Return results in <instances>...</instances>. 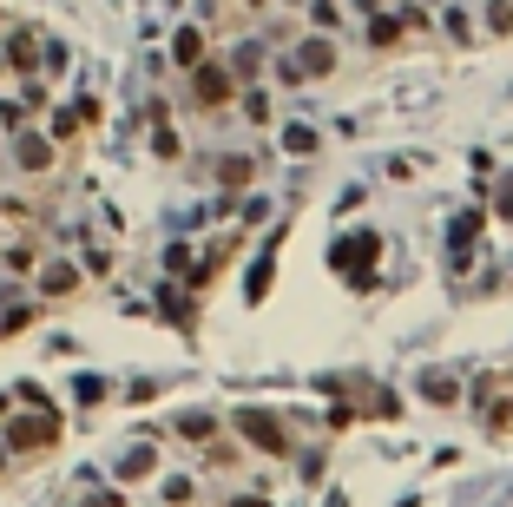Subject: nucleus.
<instances>
[{
  "instance_id": "obj_1",
  "label": "nucleus",
  "mask_w": 513,
  "mask_h": 507,
  "mask_svg": "<svg viewBox=\"0 0 513 507\" xmlns=\"http://www.w3.org/2000/svg\"><path fill=\"white\" fill-rule=\"evenodd\" d=\"M231 99H237V80H231V66H224V60H198V66H191V106L218 112V106H231Z\"/></svg>"
},
{
  "instance_id": "obj_2",
  "label": "nucleus",
  "mask_w": 513,
  "mask_h": 507,
  "mask_svg": "<svg viewBox=\"0 0 513 507\" xmlns=\"http://www.w3.org/2000/svg\"><path fill=\"white\" fill-rule=\"evenodd\" d=\"M237 435H244L250 448H257V455H290V435H283V422L270 409H237Z\"/></svg>"
},
{
  "instance_id": "obj_3",
  "label": "nucleus",
  "mask_w": 513,
  "mask_h": 507,
  "mask_svg": "<svg viewBox=\"0 0 513 507\" xmlns=\"http://www.w3.org/2000/svg\"><path fill=\"white\" fill-rule=\"evenodd\" d=\"M336 40H329V33H310V40H303V47L290 53V73L296 80H323V73H336Z\"/></svg>"
},
{
  "instance_id": "obj_4",
  "label": "nucleus",
  "mask_w": 513,
  "mask_h": 507,
  "mask_svg": "<svg viewBox=\"0 0 513 507\" xmlns=\"http://www.w3.org/2000/svg\"><path fill=\"white\" fill-rule=\"evenodd\" d=\"M7 442H14L20 455H40V448L60 442V415H20V422L7 428Z\"/></svg>"
},
{
  "instance_id": "obj_5",
  "label": "nucleus",
  "mask_w": 513,
  "mask_h": 507,
  "mask_svg": "<svg viewBox=\"0 0 513 507\" xmlns=\"http://www.w3.org/2000/svg\"><path fill=\"white\" fill-rule=\"evenodd\" d=\"M0 60H7V73H20V80H27V73H40V33H33V27H14L7 40H0Z\"/></svg>"
},
{
  "instance_id": "obj_6",
  "label": "nucleus",
  "mask_w": 513,
  "mask_h": 507,
  "mask_svg": "<svg viewBox=\"0 0 513 507\" xmlns=\"http://www.w3.org/2000/svg\"><path fill=\"white\" fill-rule=\"evenodd\" d=\"M14 159H20V172H47V165H53V139H47V132H27V126H20L14 132Z\"/></svg>"
},
{
  "instance_id": "obj_7",
  "label": "nucleus",
  "mask_w": 513,
  "mask_h": 507,
  "mask_svg": "<svg viewBox=\"0 0 513 507\" xmlns=\"http://www.w3.org/2000/svg\"><path fill=\"white\" fill-rule=\"evenodd\" d=\"M171 60L191 73V66L204 60V27H178V40H171Z\"/></svg>"
},
{
  "instance_id": "obj_8",
  "label": "nucleus",
  "mask_w": 513,
  "mask_h": 507,
  "mask_svg": "<svg viewBox=\"0 0 513 507\" xmlns=\"http://www.w3.org/2000/svg\"><path fill=\"white\" fill-rule=\"evenodd\" d=\"M178 435H185V442H218V415H211V409L178 415Z\"/></svg>"
},
{
  "instance_id": "obj_9",
  "label": "nucleus",
  "mask_w": 513,
  "mask_h": 507,
  "mask_svg": "<svg viewBox=\"0 0 513 507\" xmlns=\"http://www.w3.org/2000/svg\"><path fill=\"white\" fill-rule=\"evenodd\" d=\"M40 290H47V297H73V290H79V270L73 264H47V270H40Z\"/></svg>"
},
{
  "instance_id": "obj_10",
  "label": "nucleus",
  "mask_w": 513,
  "mask_h": 507,
  "mask_svg": "<svg viewBox=\"0 0 513 507\" xmlns=\"http://www.w3.org/2000/svg\"><path fill=\"white\" fill-rule=\"evenodd\" d=\"M421 396L428 402H461V382H454L448 369H428V376H421Z\"/></svg>"
},
{
  "instance_id": "obj_11",
  "label": "nucleus",
  "mask_w": 513,
  "mask_h": 507,
  "mask_svg": "<svg viewBox=\"0 0 513 507\" xmlns=\"http://www.w3.org/2000/svg\"><path fill=\"white\" fill-rule=\"evenodd\" d=\"M152 461H158V455H152V442H139V448H125L119 475H125V481H139V475H152Z\"/></svg>"
},
{
  "instance_id": "obj_12",
  "label": "nucleus",
  "mask_w": 513,
  "mask_h": 507,
  "mask_svg": "<svg viewBox=\"0 0 513 507\" xmlns=\"http://www.w3.org/2000/svg\"><path fill=\"white\" fill-rule=\"evenodd\" d=\"M165 501L171 507H191V501H198V481H191V475H171L165 481Z\"/></svg>"
},
{
  "instance_id": "obj_13",
  "label": "nucleus",
  "mask_w": 513,
  "mask_h": 507,
  "mask_svg": "<svg viewBox=\"0 0 513 507\" xmlns=\"http://www.w3.org/2000/svg\"><path fill=\"white\" fill-rule=\"evenodd\" d=\"M369 40H375V47H395V40H402V20L375 14V20H369Z\"/></svg>"
},
{
  "instance_id": "obj_14",
  "label": "nucleus",
  "mask_w": 513,
  "mask_h": 507,
  "mask_svg": "<svg viewBox=\"0 0 513 507\" xmlns=\"http://www.w3.org/2000/svg\"><path fill=\"white\" fill-rule=\"evenodd\" d=\"M487 33H513V0H487Z\"/></svg>"
},
{
  "instance_id": "obj_15",
  "label": "nucleus",
  "mask_w": 513,
  "mask_h": 507,
  "mask_svg": "<svg viewBox=\"0 0 513 507\" xmlns=\"http://www.w3.org/2000/svg\"><path fill=\"white\" fill-rule=\"evenodd\" d=\"M283 152H316V132L310 126H283Z\"/></svg>"
},
{
  "instance_id": "obj_16",
  "label": "nucleus",
  "mask_w": 513,
  "mask_h": 507,
  "mask_svg": "<svg viewBox=\"0 0 513 507\" xmlns=\"http://www.w3.org/2000/svg\"><path fill=\"white\" fill-rule=\"evenodd\" d=\"M310 20H316V33H329V27H336V0H310Z\"/></svg>"
},
{
  "instance_id": "obj_17",
  "label": "nucleus",
  "mask_w": 513,
  "mask_h": 507,
  "mask_svg": "<svg viewBox=\"0 0 513 507\" xmlns=\"http://www.w3.org/2000/svg\"><path fill=\"white\" fill-rule=\"evenodd\" d=\"M0 126L20 132V126H27V106H20V99H0Z\"/></svg>"
},
{
  "instance_id": "obj_18",
  "label": "nucleus",
  "mask_w": 513,
  "mask_h": 507,
  "mask_svg": "<svg viewBox=\"0 0 513 507\" xmlns=\"http://www.w3.org/2000/svg\"><path fill=\"white\" fill-rule=\"evenodd\" d=\"M474 231H481V211H467V218H454V244H474Z\"/></svg>"
},
{
  "instance_id": "obj_19",
  "label": "nucleus",
  "mask_w": 513,
  "mask_h": 507,
  "mask_svg": "<svg viewBox=\"0 0 513 507\" xmlns=\"http://www.w3.org/2000/svg\"><path fill=\"white\" fill-rule=\"evenodd\" d=\"M224 185H250V159H224Z\"/></svg>"
},
{
  "instance_id": "obj_20",
  "label": "nucleus",
  "mask_w": 513,
  "mask_h": 507,
  "mask_svg": "<svg viewBox=\"0 0 513 507\" xmlns=\"http://www.w3.org/2000/svg\"><path fill=\"white\" fill-rule=\"evenodd\" d=\"M152 145L165 152V159H178V132H171V126H158V132H152Z\"/></svg>"
},
{
  "instance_id": "obj_21",
  "label": "nucleus",
  "mask_w": 513,
  "mask_h": 507,
  "mask_svg": "<svg viewBox=\"0 0 513 507\" xmlns=\"http://www.w3.org/2000/svg\"><path fill=\"white\" fill-rule=\"evenodd\" d=\"M494 211H500V218L513 224V185H507V191H500V198H494Z\"/></svg>"
},
{
  "instance_id": "obj_22",
  "label": "nucleus",
  "mask_w": 513,
  "mask_h": 507,
  "mask_svg": "<svg viewBox=\"0 0 513 507\" xmlns=\"http://www.w3.org/2000/svg\"><path fill=\"white\" fill-rule=\"evenodd\" d=\"M231 507H270V501H257V494H231Z\"/></svg>"
},
{
  "instance_id": "obj_23",
  "label": "nucleus",
  "mask_w": 513,
  "mask_h": 507,
  "mask_svg": "<svg viewBox=\"0 0 513 507\" xmlns=\"http://www.w3.org/2000/svg\"><path fill=\"white\" fill-rule=\"evenodd\" d=\"M244 7H270V0H244Z\"/></svg>"
},
{
  "instance_id": "obj_24",
  "label": "nucleus",
  "mask_w": 513,
  "mask_h": 507,
  "mask_svg": "<svg viewBox=\"0 0 513 507\" xmlns=\"http://www.w3.org/2000/svg\"><path fill=\"white\" fill-rule=\"evenodd\" d=\"M0 80H7V60H0Z\"/></svg>"
},
{
  "instance_id": "obj_25",
  "label": "nucleus",
  "mask_w": 513,
  "mask_h": 507,
  "mask_svg": "<svg viewBox=\"0 0 513 507\" xmlns=\"http://www.w3.org/2000/svg\"><path fill=\"white\" fill-rule=\"evenodd\" d=\"M290 7H296V0H290Z\"/></svg>"
}]
</instances>
